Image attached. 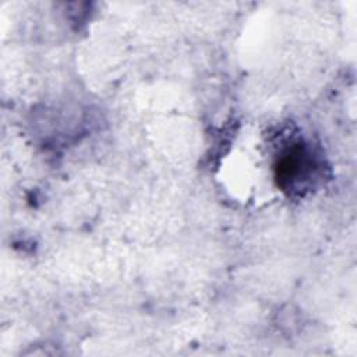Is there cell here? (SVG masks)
I'll return each instance as SVG.
<instances>
[{
    "label": "cell",
    "instance_id": "cell-1",
    "mask_svg": "<svg viewBox=\"0 0 357 357\" xmlns=\"http://www.w3.org/2000/svg\"><path fill=\"white\" fill-rule=\"evenodd\" d=\"M278 180L283 188L301 190L304 181L314 176L315 162L312 155L304 146H293L278 163Z\"/></svg>",
    "mask_w": 357,
    "mask_h": 357
}]
</instances>
